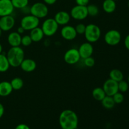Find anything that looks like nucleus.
I'll return each instance as SVG.
<instances>
[{
	"label": "nucleus",
	"instance_id": "1",
	"mask_svg": "<svg viewBox=\"0 0 129 129\" xmlns=\"http://www.w3.org/2000/svg\"><path fill=\"white\" fill-rule=\"evenodd\" d=\"M59 122L62 129H75L78 125V117L72 110H64L60 113Z\"/></svg>",
	"mask_w": 129,
	"mask_h": 129
},
{
	"label": "nucleus",
	"instance_id": "42",
	"mask_svg": "<svg viewBox=\"0 0 129 129\" xmlns=\"http://www.w3.org/2000/svg\"><path fill=\"white\" fill-rule=\"evenodd\" d=\"M128 8H129V1H128Z\"/></svg>",
	"mask_w": 129,
	"mask_h": 129
},
{
	"label": "nucleus",
	"instance_id": "16",
	"mask_svg": "<svg viewBox=\"0 0 129 129\" xmlns=\"http://www.w3.org/2000/svg\"><path fill=\"white\" fill-rule=\"evenodd\" d=\"M20 67L21 70L26 73H31L34 71L37 68V63L31 59H24Z\"/></svg>",
	"mask_w": 129,
	"mask_h": 129
},
{
	"label": "nucleus",
	"instance_id": "18",
	"mask_svg": "<svg viewBox=\"0 0 129 129\" xmlns=\"http://www.w3.org/2000/svg\"><path fill=\"white\" fill-rule=\"evenodd\" d=\"M13 90V89L10 82L6 81L0 82V96H8L11 94Z\"/></svg>",
	"mask_w": 129,
	"mask_h": 129
},
{
	"label": "nucleus",
	"instance_id": "5",
	"mask_svg": "<svg viewBox=\"0 0 129 129\" xmlns=\"http://www.w3.org/2000/svg\"><path fill=\"white\" fill-rule=\"evenodd\" d=\"M59 25L54 18H50L44 20L42 25L41 28L44 35L47 37H52L56 34L59 28Z\"/></svg>",
	"mask_w": 129,
	"mask_h": 129
},
{
	"label": "nucleus",
	"instance_id": "19",
	"mask_svg": "<svg viewBox=\"0 0 129 129\" xmlns=\"http://www.w3.org/2000/svg\"><path fill=\"white\" fill-rule=\"evenodd\" d=\"M29 35L31 37L32 42H39L41 41L44 37L45 36L42 28L39 26L30 30Z\"/></svg>",
	"mask_w": 129,
	"mask_h": 129
},
{
	"label": "nucleus",
	"instance_id": "11",
	"mask_svg": "<svg viewBox=\"0 0 129 129\" xmlns=\"http://www.w3.org/2000/svg\"><path fill=\"white\" fill-rule=\"evenodd\" d=\"M15 25V19L12 15L0 17V28L3 31L11 30Z\"/></svg>",
	"mask_w": 129,
	"mask_h": 129
},
{
	"label": "nucleus",
	"instance_id": "14",
	"mask_svg": "<svg viewBox=\"0 0 129 129\" xmlns=\"http://www.w3.org/2000/svg\"><path fill=\"white\" fill-rule=\"evenodd\" d=\"M78 51H79L81 58L84 59L88 57L92 56V54L94 51V48L91 43L86 42H84L81 44L78 49Z\"/></svg>",
	"mask_w": 129,
	"mask_h": 129
},
{
	"label": "nucleus",
	"instance_id": "7",
	"mask_svg": "<svg viewBox=\"0 0 129 129\" xmlns=\"http://www.w3.org/2000/svg\"><path fill=\"white\" fill-rule=\"evenodd\" d=\"M122 35L119 31L115 29H112L107 31L104 37V40L106 44L110 46L117 45L121 41Z\"/></svg>",
	"mask_w": 129,
	"mask_h": 129
},
{
	"label": "nucleus",
	"instance_id": "17",
	"mask_svg": "<svg viewBox=\"0 0 129 129\" xmlns=\"http://www.w3.org/2000/svg\"><path fill=\"white\" fill-rule=\"evenodd\" d=\"M8 42L11 47H18L21 45V35L17 31H12L8 35Z\"/></svg>",
	"mask_w": 129,
	"mask_h": 129
},
{
	"label": "nucleus",
	"instance_id": "8",
	"mask_svg": "<svg viewBox=\"0 0 129 129\" xmlns=\"http://www.w3.org/2000/svg\"><path fill=\"white\" fill-rule=\"evenodd\" d=\"M71 17L76 20H83L88 16L87 7L85 6L76 5L71 9L70 12Z\"/></svg>",
	"mask_w": 129,
	"mask_h": 129
},
{
	"label": "nucleus",
	"instance_id": "44",
	"mask_svg": "<svg viewBox=\"0 0 129 129\" xmlns=\"http://www.w3.org/2000/svg\"><path fill=\"white\" fill-rule=\"evenodd\" d=\"M114 1H118V0H114Z\"/></svg>",
	"mask_w": 129,
	"mask_h": 129
},
{
	"label": "nucleus",
	"instance_id": "34",
	"mask_svg": "<svg viewBox=\"0 0 129 129\" xmlns=\"http://www.w3.org/2000/svg\"><path fill=\"white\" fill-rule=\"evenodd\" d=\"M15 129H30V128L29 127V126L25 124V123H20V124L16 125Z\"/></svg>",
	"mask_w": 129,
	"mask_h": 129
},
{
	"label": "nucleus",
	"instance_id": "40",
	"mask_svg": "<svg viewBox=\"0 0 129 129\" xmlns=\"http://www.w3.org/2000/svg\"><path fill=\"white\" fill-rule=\"evenodd\" d=\"M2 33H3V31L2 30H1V28H0V37H1V35H2Z\"/></svg>",
	"mask_w": 129,
	"mask_h": 129
},
{
	"label": "nucleus",
	"instance_id": "43",
	"mask_svg": "<svg viewBox=\"0 0 129 129\" xmlns=\"http://www.w3.org/2000/svg\"><path fill=\"white\" fill-rule=\"evenodd\" d=\"M75 129H79V128H78V127H77V128H76Z\"/></svg>",
	"mask_w": 129,
	"mask_h": 129
},
{
	"label": "nucleus",
	"instance_id": "12",
	"mask_svg": "<svg viewBox=\"0 0 129 129\" xmlns=\"http://www.w3.org/2000/svg\"><path fill=\"white\" fill-rule=\"evenodd\" d=\"M60 35L62 37L66 40H73L76 38L77 34L75 27L71 25H66L63 26L60 30Z\"/></svg>",
	"mask_w": 129,
	"mask_h": 129
},
{
	"label": "nucleus",
	"instance_id": "3",
	"mask_svg": "<svg viewBox=\"0 0 129 129\" xmlns=\"http://www.w3.org/2000/svg\"><path fill=\"white\" fill-rule=\"evenodd\" d=\"M84 35L86 41L92 44L99 40L102 35V31L98 25L90 23L86 25Z\"/></svg>",
	"mask_w": 129,
	"mask_h": 129
},
{
	"label": "nucleus",
	"instance_id": "32",
	"mask_svg": "<svg viewBox=\"0 0 129 129\" xmlns=\"http://www.w3.org/2000/svg\"><path fill=\"white\" fill-rule=\"evenodd\" d=\"M84 64L88 68H91V67L94 66L95 64V60H94V58L91 57H88L84 59Z\"/></svg>",
	"mask_w": 129,
	"mask_h": 129
},
{
	"label": "nucleus",
	"instance_id": "4",
	"mask_svg": "<svg viewBox=\"0 0 129 129\" xmlns=\"http://www.w3.org/2000/svg\"><path fill=\"white\" fill-rule=\"evenodd\" d=\"M30 13L39 19L44 18L49 14V8L44 3L37 2L30 8Z\"/></svg>",
	"mask_w": 129,
	"mask_h": 129
},
{
	"label": "nucleus",
	"instance_id": "41",
	"mask_svg": "<svg viewBox=\"0 0 129 129\" xmlns=\"http://www.w3.org/2000/svg\"><path fill=\"white\" fill-rule=\"evenodd\" d=\"M128 84H129V76H128Z\"/></svg>",
	"mask_w": 129,
	"mask_h": 129
},
{
	"label": "nucleus",
	"instance_id": "37",
	"mask_svg": "<svg viewBox=\"0 0 129 129\" xmlns=\"http://www.w3.org/2000/svg\"><path fill=\"white\" fill-rule=\"evenodd\" d=\"M4 113H5V108L2 103H0V118L3 116Z\"/></svg>",
	"mask_w": 129,
	"mask_h": 129
},
{
	"label": "nucleus",
	"instance_id": "30",
	"mask_svg": "<svg viewBox=\"0 0 129 129\" xmlns=\"http://www.w3.org/2000/svg\"><path fill=\"white\" fill-rule=\"evenodd\" d=\"M32 40L29 35H25L24 36L21 37V45L24 47H28L32 43Z\"/></svg>",
	"mask_w": 129,
	"mask_h": 129
},
{
	"label": "nucleus",
	"instance_id": "38",
	"mask_svg": "<svg viewBox=\"0 0 129 129\" xmlns=\"http://www.w3.org/2000/svg\"><path fill=\"white\" fill-rule=\"evenodd\" d=\"M16 31H17V32L19 34L21 35V34H23L24 32H25V30H24V28L22 27V26H19L17 30H16Z\"/></svg>",
	"mask_w": 129,
	"mask_h": 129
},
{
	"label": "nucleus",
	"instance_id": "31",
	"mask_svg": "<svg viewBox=\"0 0 129 129\" xmlns=\"http://www.w3.org/2000/svg\"><path fill=\"white\" fill-rule=\"evenodd\" d=\"M86 25L83 23H79L76 26L75 29L78 35H83L85 32Z\"/></svg>",
	"mask_w": 129,
	"mask_h": 129
},
{
	"label": "nucleus",
	"instance_id": "29",
	"mask_svg": "<svg viewBox=\"0 0 129 129\" xmlns=\"http://www.w3.org/2000/svg\"><path fill=\"white\" fill-rule=\"evenodd\" d=\"M112 98H113L115 104H120L124 100V96L123 95L122 93L119 91H118L114 95L112 96Z\"/></svg>",
	"mask_w": 129,
	"mask_h": 129
},
{
	"label": "nucleus",
	"instance_id": "23",
	"mask_svg": "<svg viewBox=\"0 0 129 129\" xmlns=\"http://www.w3.org/2000/svg\"><path fill=\"white\" fill-rule=\"evenodd\" d=\"M110 78L117 82H120L123 79V74L118 69H113L110 71L109 74Z\"/></svg>",
	"mask_w": 129,
	"mask_h": 129
},
{
	"label": "nucleus",
	"instance_id": "6",
	"mask_svg": "<svg viewBox=\"0 0 129 129\" xmlns=\"http://www.w3.org/2000/svg\"><path fill=\"white\" fill-rule=\"evenodd\" d=\"M39 24L40 19L31 14L24 16L20 21V26H22L25 31H30L35 28L38 27Z\"/></svg>",
	"mask_w": 129,
	"mask_h": 129
},
{
	"label": "nucleus",
	"instance_id": "36",
	"mask_svg": "<svg viewBox=\"0 0 129 129\" xmlns=\"http://www.w3.org/2000/svg\"><path fill=\"white\" fill-rule=\"evenodd\" d=\"M43 1L47 5H53L56 3L57 0H43Z\"/></svg>",
	"mask_w": 129,
	"mask_h": 129
},
{
	"label": "nucleus",
	"instance_id": "26",
	"mask_svg": "<svg viewBox=\"0 0 129 129\" xmlns=\"http://www.w3.org/2000/svg\"><path fill=\"white\" fill-rule=\"evenodd\" d=\"M13 6L15 8L21 9L28 6L29 3V0H11Z\"/></svg>",
	"mask_w": 129,
	"mask_h": 129
},
{
	"label": "nucleus",
	"instance_id": "27",
	"mask_svg": "<svg viewBox=\"0 0 129 129\" xmlns=\"http://www.w3.org/2000/svg\"><path fill=\"white\" fill-rule=\"evenodd\" d=\"M87 10H88V16H96L99 13V8L98 6L93 4L88 5L86 6Z\"/></svg>",
	"mask_w": 129,
	"mask_h": 129
},
{
	"label": "nucleus",
	"instance_id": "2",
	"mask_svg": "<svg viewBox=\"0 0 129 129\" xmlns=\"http://www.w3.org/2000/svg\"><path fill=\"white\" fill-rule=\"evenodd\" d=\"M6 55L10 66L13 68L20 67L21 63L25 59L24 50L20 46L11 47L8 50Z\"/></svg>",
	"mask_w": 129,
	"mask_h": 129
},
{
	"label": "nucleus",
	"instance_id": "22",
	"mask_svg": "<svg viewBox=\"0 0 129 129\" xmlns=\"http://www.w3.org/2000/svg\"><path fill=\"white\" fill-rule=\"evenodd\" d=\"M10 65L6 55L0 54V73H5L8 71Z\"/></svg>",
	"mask_w": 129,
	"mask_h": 129
},
{
	"label": "nucleus",
	"instance_id": "9",
	"mask_svg": "<svg viewBox=\"0 0 129 129\" xmlns=\"http://www.w3.org/2000/svg\"><path fill=\"white\" fill-rule=\"evenodd\" d=\"M81 59L79 55L78 49L75 48H71L66 52L64 55V60L67 64L73 65L79 61Z\"/></svg>",
	"mask_w": 129,
	"mask_h": 129
},
{
	"label": "nucleus",
	"instance_id": "39",
	"mask_svg": "<svg viewBox=\"0 0 129 129\" xmlns=\"http://www.w3.org/2000/svg\"><path fill=\"white\" fill-rule=\"evenodd\" d=\"M2 51H3V46L2 45H1V43H0V54L2 53Z\"/></svg>",
	"mask_w": 129,
	"mask_h": 129
},
{
	"label": "nucleus",
	"instance_id": "13",
	"mask_svg": "<svg viewBox=\"0 0 129 129\" xmlns=\"http://www.w3.org/2000/svg\"><path fill=\"white\" fill-rule=\"evenodd\" d=\"M14 10L11 0H0V17L12 15Z\"/></svg>",
	"mask_w": 129,
	"mask_h": 129
},
{
	"label": "nucleus",
	"instance_id": "15",
	"mask_svg": "<svg viewBox=\"0 0 129 129\" xmlns=\"http://www.w3.org/2000/svg\"><path fill=\"white\" fill-rule=\"evenodd\" d=\"M70 13L65 11H58L54 16V20H55L59 25H68L71 20Z\"/></svg>",
	"mask_w": 129,
	"mask_h": 129
},
{
	"label": "nucleus",
	"instance_id": "21",
	"mask_svg": "<svg viewBox=\"0 0 129 129\" xmlns=\"http://www.w3.org/2000/svg\"><path fill=\"white\" fill-rule=\"evenodd\" d=\"M92 96L93 98L98 102H101L106 96V93L103 88L97 87L94 88L92 91Z\"/></svg>",
	"mask_w": 129,
	"mask_h": 129
},
{
	"label": "nucleus",
	"instance_id": "25",
	"mask_svg": "<svg viewBox=\"0 0 129 129\" xmlns=\"http://www.w3.org/2000/svg\"><path fill=\"white\" fill-rule=\"evenodd\" d=\"M10 83H11L13 89L16 91L21 89L24 85V82L23 79L21 78H18V77H16V78L11 79Z\"/></svg>",
	"mask_w": 129,
	"mask_h": 129
},
{
	"label": "nucleus",
	"instance_id": "20",
	"mask_svg": "<svg viewBox=\"0 0 129 129\" xmlns=\"http://www.w3.org/2000/svg\"><path fill=\"white\" fill-rule=\"evenodd\" d=\"M117 8L116 1L114 0H104L102 3V8L107 13H112Z\"/></svg>",
	"mask_w": 129,
	"mask_h": 129
},
{
	"label": "nucleus",
	"instance_id": "10",
	"mask_svg": "<svg viewBox=\"0 0 129 129\" xmlns=\"http://www.w3.org/2000/svg\"><path fill=\"white\" fill-rule=\"evenodd\" d=\"M102 88L105 92L106 95L112 96L118 91V82L109 78L104 82Z\"/></svg>",
	"mask_w": 129,
	"mask_h": 129
},
{
	"label": "nucleus",
	"instance_id": "35",
	"mask_svg": "<svg viewBox=\"0 0 129 129\" xmlns=\"http://www.w3.org/2000/svg\"><path fill=\"white\" fill-rule=\"evenodd\" d=\"M124 45L126 49L129 50V34L126 36L124 40Z\"/></svg>",
	"mask_w": 129,
	"mask_h": 129
},
{
	"label": "nucleus",
	"instance_id": "33",
	"mask_svg": "<svg viewBox=\"0 0 129 129\" xmlns=\"http://www.w3.org/2000/svg\"><path fill=\"white\" fill-rule=\"evenodd\" d=\"M76 3L77 5H80V6H88L89 5V0H75Z\"/></svg>",
	"mask_w": 129,
	"mask_h": 129
},
{
	"label": "nucleus",
	"instance_id": "28",
	"mask_svg": "<svg viewBox=\"0 0 129 129\" xmlns=\"http://www.w3.org/2000/svg\"><path fill=\"white\" fill-rule=\"evenodd\" d=\"M118 91L121 93H125L128 91L129 84L128 82L123 80L120 81L118 83Z\"/></svg>",
	"mask_w": 129,
	"mask_h": 129
},
{
	"label": "nucleus",
	"instance_id": "24",
	"mask_svg": "<svg viewBox=\"0 0 129 129\" xmlns=\"http://www.w3.org/2000/svg\"><path fill=\"white\" fill-rule=\"evenodd\" d=\"M101 102H102V106L106 109H112L115 105V103L113 98L110 96L106 95V96L101 101Z\"/></svg>",
	"mask_w": 129,
	"mask_h": 129
}]
</instances>
